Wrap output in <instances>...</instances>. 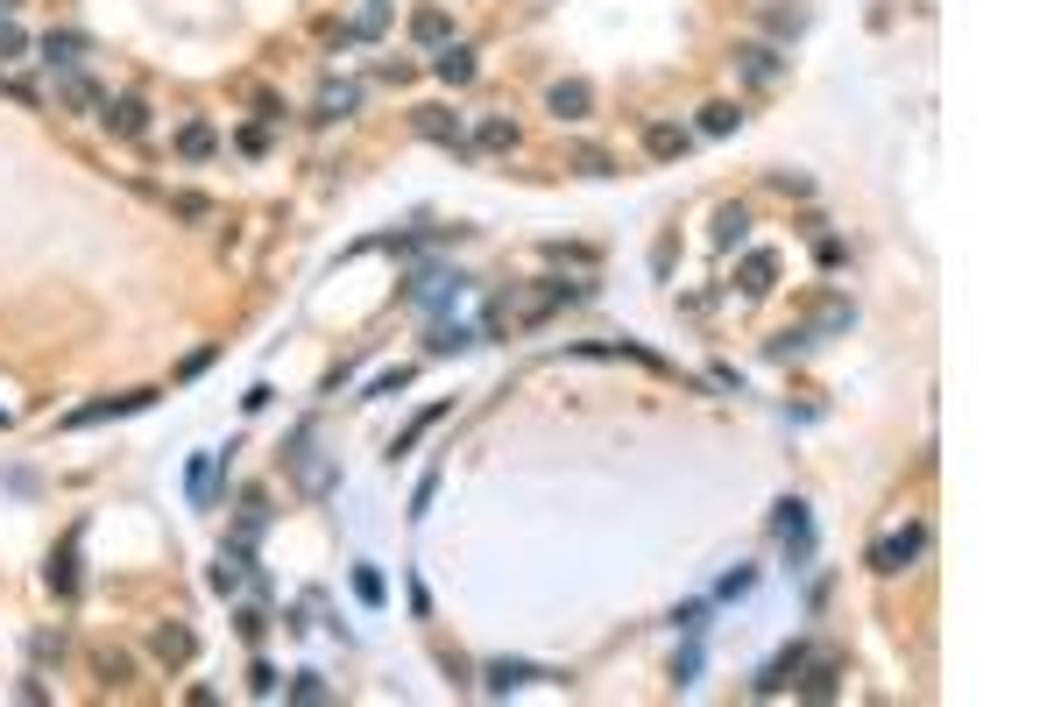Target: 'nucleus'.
I'll return each instance as SVG.
<instances>
[{"mask_svg":"<svg viewBox=\"0 0 1061 707\" xmlns=\"http://www.w3.org/2000/svg\"><path fill=\"white\" fill-rule=\"evenodd\" d=\"M14 8H22V0H0V22H8V14H14Z\"/></svg>","mask_w":1061,"mask_h":707,"instance_id":"nucleus-45","label":"nucleus"},{"mask_svg":"<svg viewBox=\"0 0 1061 707\" xmlns=\"http://www.w3.org/2000/svg\"><path fill=\"white\" fill-rule=\"evenodd\" d=\"M149 651H156L163 665H191V651H199V637H191L185 623H163L156 637H149Z\"/></svg>","mask_w":1061,"mask_h":707,"instance_id":"nucleus-21","label":"nucleus"},{"mask_svg":"<svg viewBox=\"0 0 1061 707\" xmlns=\"http://www.w3.org/2000/svg\"><path fill=\"white\" fill-rule=\"evenodd\" d=\"M432 495H439V474H425V481H417V495H411V517H425V509H432Z\"/></svg>","mask_w":1061,"mask_h":707,"instance_id":"nucleus-42","label":"nucleus"},{"mask_svg":"<svg viewBox=\"0 0 1061 707\" xmlns=\"http://www.w3.org/2000/svg\"><path fill=\"white\" fill-rule=\"evenodd\" d=\"M538 680H552L545 665H524V658H496V665H482V686L488 694H517V686H538Z\"/></svg>","mask_w":1061,"mask_h":707,"instance_id":"nucleus-14","label":"nucleus"},{"mask_svg":"<svg viewBox=\"0 0 1061 707\" xmlns=\"http://www.w3.org/2000/svg\"><path fill=\"white\" fill-rule=\"evenodd\" d=\"M686 149H694V134H686L680 120H645V156L651 163H680Z\"/></svg>","mask_w":1061,"mask_h":707,"instance_id":"nucleus-15","label":"nucleus"},{"mask_svg":"<svg viewBox=\"0 0 1061 707\" xmlns=\"http://www.w3.org/2000/svg\"><path fill=\"white\" fill-rule=\"evenodd\" d=\"M411 128H417V134H425V142H439V149H453V156H460V163H474V156H482V149H474V142H468V120H460L453 107H417V114H411Z\"/></svg>","mask_w":1061,"mask_h":707,"instance_id":"nucleus-3","label":"nucleus"},{"mask_svg":"<svg viewBox=\"0 0 1061 707\" xmlns=\"http://www.w3.org/2000/svg\"><path fill=\"white\" fill-rule=\"evenodd\" d=\"M545 114L559 120V128H580V120L594 114V85H588V79H559V85L545 93Z\"/></svg>","mask_w":1061,"mask_h":707,"instance_id":"nucleus-8","label":"nucleus"},{"mask_svg":"<svg viewBox=\"0 0 1061 707\" xmlns=\"http://www.w3.org/2000/svg\"><path fill=\"white\" fill-rule=\"evenodd\" d=\"M771 523H779V538H786V559H793V574H800V566L814 559V517H806V503H800V495H786V503H779V517H771Z\"/></svg>","mask_w":1061,"mask_h":707,"instance_id":"nucleus-5","label":"nucleus"},{"mask_svg":"<svg viewBox=\"0 0 1061 707\" xmlns=\"http://www.w3.org/2000/svg\"><path fill=\"white\" fill-rule=\"evenodd\" d=\"M354 594H362L368 609H382V601H390V588H382V574H376V566H354Z\"/></svg>","mask_w":1061,"mask_h":707,"instance_id":"nucleus-34","label":"nucleus"},{"mask_svg":"<svg viewBox=\"0 0 1061 707\" xmlns=\"http://www.w3.org/2000/svg\"><path fill=\"white\" fill-rule=\"evenodd\" d=\"M835 672H842V658H814V651H806V665H800L793 686H800L806 700H828L835 694Z\"/></svg>","mask_w":1061,"mask_h":707,"instance_id":"nucleus-22","label":"nucleus"},{"mask_svg":"<svg viewBox=\"0 0 1061 707\" xmlns=\"http://www.w3.org/2000/svg\"><path fill=\"white\" fill-rule=\"evenodd\" d=\"M743 128V107L736 99H715V107H700V134H708V142H722V134H736Z\"/></svg>","mask_w":1061,"mask_h":707,"instance_id":"nucleus-24","label":"nucleus"},{"mask_svg":"<svg viewBox=\"0 0 1061 707\" xmlns=\"http://www.w3.org/2000/svg\"><path fill=\"white\" fill-rule=\"evenodd\" d=\"M672 686H680V694H686V686H700V637H686V651L672 658Z\"/></svg>","mask_w":1061,"mask_h":707,"instance_id":"nucleus-31","label":"nucleus"},{"mask_svg":"<svg viewBox=\"0 0 1061 707\" xmlns=\"http://www.w3.org/2000/svg\"><path fill=\"white\" fill-rule=\"evenodd\" d=\"M729 64H736L743 85H757V93H765V85H779L786 71H793V57H786L779 43H736V57H729Z\"/></svg>","mask_w":1061,"mask_h":707,"instance_id":"nucleus-4","label":"nucleus"},{"mask_svg":"<svg viewBox=\"0 0 1061 707\" xmlns=\"http://www.w3.org/2000/svg\"><path fill=\"white\" fill-rule=\"evenodd\" d=\"M574 170L580 177H616V163H609L602 149H574Z\"/></svg>","mask_w":1061,"mask_h":707,"instance_id":"nucleus-37","label":"nucleus"},{"mask_svg":"<svg viewBox=\"0 0 1061 707\" xmlns=\"http://www.w3.org/2000/svg\"><path fill=\"white\" fill-rule=\"evenodd\" d=\"M0 93H8V99H22V107H36V85H28V79H14V71H0Z\"/></svg>","mask_w":1061,"mask_h":707,"instance_id":"nucleus-41","label":"nucleus"},{"mask_svg":"<svg viewBox=\"0 0 1061 707\" xmlns=\"http://www.w3.org/2000/svg\"><path fill=\"white\" fill-rule=\"evenodd\" d=\"M708 615H715V601H686V609L672 615V629H680V637H700V629H708Z\"/></svg>","mask_w":1061,"mask_h":707,"instance_id":"nucleus-32","label":"nucleus"},{"mask_svg":"<svg viewBox=\"0 0 1061 707\" xmlns=\"http://www.w3.org/2000/svg\"><path fill=\"white\" fill-rule=\"evenodd\" d=\"M354 107H362V85H354V79H340V85H326V93H319L311 120H347Z\"/></svg>","mask_w":1061,"mask_h":707,"instance_id":"nucleus-23","label":"nucleus"},{"mask_svg":"<svg viewBox=\"0 0 1061 707\" xmlns=\"http://www.w3.org/2000/svg\"><path fill=\"white\" fill-rule=\"evenodd\" d=\"M99 120H107L121 142H142L149 134V99L142 93H121V99H99Z\"/></svg>","mask_w":1061,"mask_h":707,"instance_id":"nucleus-11","label":"nucleus"},{"mask_svg":"<svg viewBox=\"0 0 1061 707\" xmlns=\"http://www.w3.org/2000/svg\"><path fill=\"white\" fill-rule=\"evenodd\" d=\"M0 425H8V411H0Z\"/></svg>","mask_w":1061,"mask_h":707,"instance_id":"nucleus-46","label":"nucleus"},{"mask_svg":"<svg viewBox=\"0 0 1061 707\" xmlns=\"http://www.w3.org/2000/svg\"><path fill=\"white\" fill-rule=\"evenodd\" d=\"M411 43H417V50H446V43H453V14H446V8H417L411 14Z\"/></svg>","mask_w":1061,"mask_h":707,"instance_id":"nucleus-18","label":"nucleus"},{"mask_svg":"<svg viewBox=\"0 0 1061 707\" xmlns=\"http://www.w3.org/2000/svg\"><path fill=\"white\" fill-rule=\"evenodd\" d=\"M743 240H751V213H743V205H722V213H715V248H743Z\"/></svg>","mask_w":1061,"mask_h":707,"instance_id":"nucleus-26","label":"nucleus"},{"mask_svg":"<svg viewBox=\"0 0 1061 707\" xmlns=\"http://www.w3.org/2000/svg\"><path fill=\"white\" fill-rule=\"evenodd\" d=\"M439 417H446V403H432V411H417V417H411V425H403V432H397V439H390V460H403V453H411V446H417V439H425V432H432V425H439Z\"/></svg>","mask_w":1061,"mask_h":707,"instance_id":"nucleus-27","label":"nucleus"},{"mask_svg":"<svg viewBox=\"0 0 1061 707\" xmlns=\"http://www.w3.org/2000/svg\"><path fill=\"white\" fill-rule=\"evenodd\" d=\"M397 389H411V368H382V375H368V382H362V403L397 397Z\"/></svg>","mask_w":1061,"mask_h":707,"instance_id":"nucleus-29","label":"nucleus"},{"mask_svg":"<svg viewBox=\"0 0 1061 707\" xmlns=\"http://www.w3.org/2000/svg\"><path fill=\"white\" fill-rule=\"evenodd\" d=\"M800 665H806V644H786V651H771L765 665H757V680H751V694L757 700H771V694H786V686L800 680Z\"/></svg>","mask_w":1061,"mask_h":707,"instance_id":"nucleus-7","label":"nucleus"},{"mask_svg":"<svg viewBox=\"0 0 1061 707\" xmlns=\"http://www.w3.org/2000/svg\"><path fill=\"white\" fill-rule=\"evenodd\" d=\"M220 468H227V453H191V474H185L191 509H213V495H220Z\"/></svg>","mask_w":1061,"mask_h":707,"instance_id":"nucleus-16","label":"nucleus"},{"mask_svg":"<svg viewBox=\"0 0 1061 707\" xmlns=\"http://www.w3.org/2000/svg\"><path fill=\"white\" fill-rule=\"evenodd\" d=\"M57 107H71V114H85V107H99V93L93 85L79 79V71H64V79H57Z\"/></svg>","mask_w":1061,"mask_h":707,"instance_id":"nucleus-28","label":"nucleus"},{"mask_svg":"<svg viewBox=\"0 0 1061 707\" xmlns=\"http://www.w3.org/2000/svg\"><path fill=\"white\" fill-rule=\"evenodd\" d=\"M474 149H517V120L510 114H482L474 120Z\"/></svg>","mask_w":1061,"mask_h":707,"instance_id":"nucleus-25","label":"nucleus"},{"mask_svg":"<svg viewBox=\"0 0 1061 707\" xmlns=\"http://www.w3.org/2000/svg\"><path fill=\"white\" fill-rule=\"evenodd\" d=\"M177 156H185V163H213L220 156V128H213V120H185V128H177Z\"/></svg>","mask_w":1061,"mask_h":707,"instance_id":"nucleus-19","label":"nucleus"},{"mask_svg":"<svg viewBox=\"0 0 1061 707\" xmlns=\"http://www.w3.org/2000/svg\"><path fill=\"white\" fill-rule=\"evenodd\" d=\"M234 623H241V637H248V644H256L262 629H269V615H262V609H241V615H234Z\"/></svg>","mask_w":1061,"mask_h":707,"instance_id":"nucleus-43","label":"nucleus"},{"mask_svg":"<svg viewBox=\"0 0 1061 707\" xmlns=\"http://www.w3.org/2000/svg\"><path fill=\"white\" fill-rule=\"evenodd\" d=\"M156 403V389H128V397H99V403H85V411H71L64 417V432H85V425H107V417H128V411H149Z\"/></svg>","mask_w":1061,"mask_h":707,"instance_id":"nucleus-10","label":"nucleus"},{"mask_svg":"<svg viewBox=\"0 0 1061 707\" xmlns=\"http://www.w3.org/2000/svg\"><path fill=\"white\" fill-rule=\"evenodd\" d=\"M79 545H85V523H71V538L50 552V566H43V580H50V594H57V601L79 594Z\"/></svg>","mask_w":1061,"mask_h":707,"instance_id":"nucleus-9","label":"nucleus"},{"mask_svg":"<svg viewBox=\"0 0 1061 707\" xmlns=\"http://www.w3.org/2000/svg\"><path fill=\"white\" fill-rule=\"evenodd\" d=\"M291 700H305V707H319V700H333V686L319 680V672H297L291 680Z\"/></svg>","mask_w":1061,"mask_h":707,"instance_id":"nucleus-35","label":"nucleus"},{"mask_svg":"<svg viewBox=\"0 0 1061 707\" xmlns=\"http://www.w3.org/2000/svg\"><path fill=\"white\" fill-rule=\"evenodd\" d=\"M751 588H757V566H729V574L715 580V601H743Z\"/></svg>","mask_w":1061,"mask_h":707,"instance_id":"nucleus-30","label":"nucleus"},{"mask_svg":"<svg viewBox=\"0 0 1061 707\" xmlns=\"http://www.w3.org/2000/svg\"><path fill=\"white\" fill-rule=\"evenodd\" d=\"M241 149H248V156H262V149H269V128H262V120H256V128H241Z\"/></svg>","mask_w":1061,"mask_h":707,"instance_id":"nucleus-44","label":"nucleus"},{"mask_svg":"<svg viewBox=\"0 0 1061 707\" xmlns=\"http://www.w3.org/2000/svg\"><path fill=\"white\" fill-rule=\"evenodd\" d=\"M920 552H928V523H899V531H885V538L871 545V574L899 580L906 566H920Z\"/></svg>","mask_w":1061,"mask_h":707,"instance_id":"nucleus-2","label":"nucleus"},{"mask_svg":"<svg viewBox=\"0 0 1061 707\" xmlns=\"http://www.w3.org/2000/svg\"><path fill=\"white\" fill-rule=\"evenodd\" d=\"M36 50H43V71H57V79L85 64V36H79V28H50V36H43Z\"/></svg>","mask_w":1061,"mask_h":707,"instance_id":"nucleus-13","label":"nucleus"},{"mask_svg":"<svg viewBox=\"0 0 1061 707\" xmlns=\"http://www.w3.org/2000/svg\"><path fill=\"white\" fill-rule=\"evenodd\" d=\"M474 71H482V64H474L468 43H446V50H432V79L453 85V93H460V85H474Z\"/></svg>","mask_w":1061,"mask_h":707,"instance_id":"nucleus-17","label":"nucleus"},{"mask_svg":"<svg viewBox=\"0 0 1061 707\" xmlns=\"http://www.w3.org/2000/svg\"><path fill=\"white\" fill-rule=\"evenodd\" d=\"M468 347H482V333H474V326H460V319H425V354H432V361L468 354Z\"/></svg>","mask_w":1061,"mask_h":707,"instance_id":"nucleus-12","label":"nucleus"},{"mask_svg":"<svg viewBox=\"0 0 1061 707\" xmlns=\"http://www.w3.org/2000/svg\"><path fill=\"white\" fill-rule=\"evenodd\" d=\"M806 340H814V326H793V333H779V340H771V361H793V354H806Z\"/></svg>","mask_w":1061,"mask_h":707,"instance_id":"nucleus-36","label":"nucleus"},{"mask_svg":"<svg viewBox=\"0 0 1061 707\" xmlns=\"http://www.w3.org/2000/svg\"><path fill=\"white\" fill-rule=\"evenodd\" d=\"M403 305L425 311V319H446V311L468 305V276H460V269H446V262H417L411 276H403Z\"/></svg>","mask_w":1061,"mask_h":707,"instance_id":"nucleus-1","label":"nucleus"},{"mask_svg":"<svg viewBox=\"0 0 1061 707\" xmlns=\"http://www.w3.org/2000/svg\"><path fill=\"white\" fill-rule=\"evenodd\" d=\"M248 686H256V694L269 700V694H276L283 680H276V665H269V658H256V665H248Z\"/></svg>","mask_w":1061,"mask_h":707,"instance_id":"nucleus-40","label":"nucleus"},{"mask_svg":"<svg viewBox=\"0 0 1061 707\" xmlns=\"http://www.w3.org/2000/svg\"><path fill=\"white\" fill-rule=\"evenodd\" d=\"M800 28H806V14H800V8H771V36H786V43H793Z\"/></svg>","mask_w":1061,"mask_h":707,"instance_id":"nucleus-39","label":"nucleus"},{"mask_svg":"<svg viewBox=\"0 0 1061 707\" xmlns=\"http://www.w3.org/2000/svg\"><path fill=\"white\" fill-rule=\"evenodd\" d=\"M170 213L177 220H213V199L205 191H170Z\"/></svg>","mask_w":1061,"mask_h":707,"instance_id":"nucleus-33","label":"nucleus"},{"mask_svg":"<svg viewBox=\"0 0 1061 707\" xmlns=\"http://www.w3.org/2000/svg\"><path fill=\"white\" fill-rule=\"evenodd\" d=\"M28 50V36H22V28H14V22H0V71H8L14 64V57H22Z\"/></svg>","mask_w":1061,"mask_h":707,"instance_id":"nucleus-38","label":"nucleus"},{"mask_svg":"<svg viewBox=\"0 0 1061 707\" xmlns=\"http://www.w3.org/2000/svg\"><path fill=\"white\" fill-rule=\"evenodd\" d=\"M736 283H743V297H765L771 283H779V255H771V248H751V255H743V269H736Z\"/></svg>","mask_w":1061,"mask_h":707,"instance_id":"nucleus-20","label":"nucleus"},{"mask_svg":"<svg viewBox=\"0 0 1061 707\" xmlns=\"http://www.w3.org/2000/svg\"><path fill=\"white\" fill-rule=\"evenodd\" d=\"M305 446H311V425L297 432L291 453H283V460H291V474H297V488H305V495H333V488H340V468H333V460H311Z\"/></svg>","mask_w":1061,"mask_h":707,"instance_id":"nucleus-6","label":"nucleus"}]
</instances>
